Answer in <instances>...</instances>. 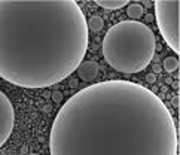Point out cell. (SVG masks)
I'll use <instances>...</instances> for the list:
<instances>
[{
	"label": "cell",
	"mask_w": 180,
	"mask_h": 155,
	"mask_svg": "<svg viewBox=\"0 0 180 155\" xmlns=\"http://www.w3.org/2000/svg\"><path fill=\"white\" fill-rule=\"evenodd\" d=\"M51 155H177V125L145 86L106 81L77 91L57 113Z\"/></svg>",
	"instance_id": "cell-1"
},
{
	"label": "cell",
	"mask_w": 180,
	"mask_h": 155,
	"mask_svg": "<svg viewBox=\"0 0 180 155\" xmlns=\"http://www.w3.org/2000/svg\"><path fill=\"white\" fill-rule=\"evenodd\" d=\"M88 49L80 6L61 2L0 0V78L22 88H46L76 72Z\"/></svg>",
	"instance_id": "cell-2"
},
{
	"label": "cell",
	"mask_w": 180,
	"mask_h": 155,
	"mask_svg": "<svg viewBox=\"0 0 180 155\" xmlns=\"http://www.w3.org/2000/svg\"><path fill=\"white\" fill-rule=\"evenodd\" d=\"M153 31L140 21L125 19L109 28L101 43L103 57L113 70L140 73L155 57Z\"/></svg>",
	"instance_id": "cell-3"
},
{
	"label": "cell",
	"mask_w": 180,
	"mask_h": 155,
	"mask_svg": "<svg viewBox=\"0 0 180 155\" xmlns=\"http://www.w3.org/2000/svg\"><path fill=\"white\" fill-rule=\"evenodd\" d=\"M155 8V19L158 23V28L162 35L165 43L171 48L177 55L180 54V42H179V0H156L153 3Z\"/></svg>",
	"instance_id": "cell-4"
},
{
	"label": "cell",
	"mask_w": 180,
	"mask_h": 155,
	"mask_svg": "<svg viewBox=\"0 0 180 155\" xmlns=\"http://www.w3.org/2000/svg\"><path fill=\"white\" fill-rule=\"evenodd\" d=\"M15 125V111L8 95L0 91V148L10 137Z\"/></svg>",
	"instance_id": "cell-5"
},
{
	"label": "cell",
	"mask_w": 180,
	"mask_h": 155,
	"mask_svg": "<svg viewBox=\"0 0 180 155\" xmlns=\"http://www.w3.org/2000/svg\"><path fill=\"white\" fill-rule=\"evenodd\" d=\"M98 70H100V66H98L97 61L86 60V61H82L79 64L76 72H77L79 79H82L84 82H92L95 78H97V75H98Z\"/></svg>",
	"instance_id": "cell-6"
},
{
	"label": "cell",
	"mask_w": 180,
	"mask_h": 155,
	"mask_svg": "<svg viewBox=\"0 0 180 155\" xmlns=\"http://www.w3.org/2000/svg\"><path fill=\"white\" fill-rule=\"evenodd\" d=\"M95 3L100 8L109 9V10H116V9H122L128 6L129 3L127 0H95Z\"/></svg>",
	"instance_id": "cell-7"
},
{
	"label": "cell",
	"mask_w": 180,
	"mask_h": 155,
	"mask_svg": "<svg viewBox=\"0 0 180 155\" xmlns=\"http://www.w3.org/2000/svg\"><path fill=\"white\" fill-rule=\"evenodd\" d=\"M145 14V8L140 3H129L127 6V15L131 21H138Z\"/></svg>",
	"instance_id": "cell-8"
},
{
	"label": "cell",
	"mask_w": 180,
	"mask_h": 155,
	"mask_svg": "<svg viewBox=\"0 0 180 155\" xmlns=\"http://www.w3.org/2000/svg\"><path fill=\"white\" fill-rule=\"evenodd\" d=\"M86 26H88V30H91V31H94V33H98V31H101L104 27V19L101 17H91L88 21H86Z\"/></svg>",
	"instance_id": "cell-9"
},
{
	"label": "cell",
	"mask_w": 180,
	"mask_h": 155,
	"mask_svg": "<svg viewBox=\"0 0 180 155\" xmlns=\"http://www.w3.org/2000/svg\"><path fill=\"white\" fill-rule=\"evenodd\" d=\"M162 69L165 70V72H168V73L176 72V70L179 69V60H177V57H167V58L164 60Z\"/></svg>",
	"instance_id": "cell-10"
},
{
	"label": "cell",
	"mask_w": 180,
	"mask_h": 155,
	"mask_svg": "<svg viewBox=\"0 0 180 155\" xmlns=\"http://www.w3.org/2000/svg\"><path fill=\"white\" fill-rule=\"evenodd\" d=\"M63 93L61 91H58V90H55V91H52V94H51V97H52V100L55 102V103H60L61 100H63Z\"/></svg>",
	"instance_id": "cell-11"
},
{
	"label": "cell",
	"mask_w": 180,
	"mask_h": 155,
	"mask_svg": "<svg viewBox=\"0 0 180 155\" xmlns=\"http://www.w3.org/2000/svg\"><path fill=\"white\" fill-rule=\"evenodd\" d=\"M146 82H147V84H152V85L156 84V75L152 73V72H150V73H147V75H146Z\"/></svg>",
	"instance_id": "cell-12"
},
{
	"label": "cell",
	"mask_w": 180,
	"mask_h": 155,
	"mask_svg": "<svg viewBox=\"0 0 180 155\" xmlns=\"http://www.w3.org/2000/svg\"><path fill=\"white\" fill-rule=\"evenodd\" d=\"M179 104H180L179 95H177V94H176V95H173V97H171V106H173V107H176V109H177V107H179Z\"/></svg>",
	"instance_id": "cell-13"
},
{
	"label": "cell",
	"mask_w": 180,
	"mask_h": 155,
	"mask_svg": "<svg viewBox=\"0 0 180 155\" xmlns=\"http://www.w3.org/2000/svg\"><path fill=\"white\" fill-rule=\"evenodd\" d=\"M153 19H155L153 14H146V15H145V23H146V26H147V24H150V23H152Z\"/></svg>",
	"instance_id": "cell-14"
},
{
	"label": "cell",
	"mask_w": 180,
	"mask_h": 155,
	"mask_svg": "<svg viewBox=\"0 0 180 155\" xmlns=\"http://www.w3.org/2000/svg\"><path fill=\"white\" fill-rule=\"evenodd\" d=\"M162 72V66H159V64H153V67H152V73H161Z\"/></svg>",
	"instance_id": "cell-15"
},
{
	"label": "cell",
	"mask_w": 180,
	"mask_h": 155,
	"mask_svg": "<svg viewBox=\"0 0 180 155\" xmlns=\"http://www.w3.org/2000/svg\"><path fill=\"white\" fill-rule=\"evenodd\" d=\"M69 86H70V88H76V86H77V79H70Z\"/></svg>",
	"instance_id": "cell-16"
},
{
	"label": "cell",
	"mask_w": 180,
	"mask_h": 155,
	"mask_svg": "<svg viewBox=\"0 0 180 155\" xmlns=\"http://www.w3.org/2000/svg\"><path fill=\"white\" fill-rule=\"evenodd\" d=\"M179 86H180L179 81H173V82H171V88H174V90H179Z\"/></svg>",
	"instance_id": "cell-17"
},
{
	"label": "cell",
	"mask_w": 180,
	"mask_h": 155,
	"mask_svg": "<svg viewBox=\"0 0 180 155\" xmlns=\"http://www.w3.org/2000/svg\"><path fill=\"white\" fill-rule=\"evenodd\" d=\"M155 51H162V45H161V43H158L156 42V45H155Z\"/></svg>",
	"instance_id": "cell-18"
},
{
	"label": "cell",
	"mask_w": 180,
	"mask_h": 155,
	"mask_svg": "<svg viewBox=\"0 0 180 155\" xmlns=\"http://www.w3.org/2000/svg\"><path fill=\"white\" fill-rule=\"evenodd\" d=\"M143 5H145L146 8H149V6H153V3H152V2H143ZM143 5H141V6H143Z\"/></svg>",
	"instance_id": "cell-19"
},
{
	"label": "cell",
	"mask_w": 180,
	"mask_h": 155,
	"mask_svg": "<svg viewBox=\"0 0 180 155\" xmlns=\"http://www.w3.org/2000/svg\"><path fill=\"white\" fill-rule=\"evenodd\" d=\"M165 82H167V84H170V85H171L173 79H171V78H167V79H165Z\"/></svg>",
	"instance_id": "cell-20"
},
{
	"label": "cell",
	"mask_w": 180,
	"mask_h": 155,
	"mask_svg": "<svg viewBox=\"0 0 180 155\" xmlns=\"http://www.w3.org/2000/svg\"><path fill=\"white\" fill-rule=\"evenodd\" d=\"M43 111H46V112H48V111H51V106H48V104H46V106H45V109H43Z\"/></svg>",
	"instance_id": "cell-21"
},
{
	"label": "cell",
	"mask_w": 180,
	"mask_h": 155,
	"mask_svg": "<svg viewBox=\"0 0 180 155\" xmlns=\"http://www.w3.org/2000/svg\"><path fill=\"white\" fill-rule=\"evenodd\" d=\"M161 91H162V94L164 93H167V86H161Z\"/></svg>",
	"instance_id": "cell-22"
},
{
	"label": "cell",
	"mask_w": 180,
	"mask_h": 155,
	"mask_svg": "<svg viewBox=\"0 0 180 155\" xmlns=\"http://www.w3.org/2000/svg\"><path fill=\"white\" fill-rule=\"evenodd\" d=\"M30 155H40V154H30Z\"/></svg>",
	"instance_id": "cell-23"
}]
</instances>
